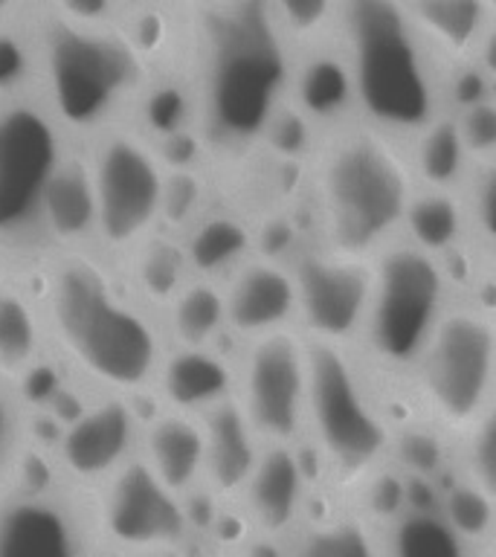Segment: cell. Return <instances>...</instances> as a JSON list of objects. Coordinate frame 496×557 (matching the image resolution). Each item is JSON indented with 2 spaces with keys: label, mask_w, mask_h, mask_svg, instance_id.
<instances>
[{
  "label": "cell",
  "mask_w": 496,
  "mask_h": 557,
  "mask_svg": "<svg viewBox=\"0 0 496 557\" xmlns=\"http://www.w3.org/2000/svg\"><path fill=\"white\" fill-rule=\"evenodd\" d=\"M38 302L47 343L73 372L104 395H154L169 337L111 256L99 247L47 256Z\"/></svg>",
  "instance_id": "1"
},
{
  "label": "cell",
  "mask_w": 496,
  "mask_h": 557,
  "mask_svg": "<svg viewBox=\"0 0 496 557\" xmlns=\"http://www.w3.org/2000/svg\"><path fill=\"white\" fill-rule=\"evenodd\" d=\"M29 29L33 90L67 131L90 143L131 125L148 90L146 47L111 7L55 3L35 12Z\"/></svg>",
  "instance_id": "2"
},
{
  "label": "cell",
  "mask_w": 496,
  "mask_h": 557,
  "mask_svg": "<svg viewBox=\"0 0 496 557\" xmlns=\"http://www.w3.org/2000/svg\"><path fill=\"white\" fill-rule=\"evenodd\" d=\"M191 113L203 143L250 151L287 108L296 52L270 3H233L207 12L195 38Z\"/></svg>",
  "instance_id": "3"
},
{
  "label": "cell",
  "mask_w": 496,
  "mask_h": 557,
  "mask_svg": "<svg viewBox=\"0 0 496 557\" xmlns=\"http://www.w3.org/2000/svg\"><path fill=\"white\" fill-rule=\"evenodd\" d=\"M313 238L351 259L374 261L404 238L418 181L409 146L360 116L320 131L305 163Z\"/></svg>",
  "instance_id": "4"
},
{
  "label": "cell",
  "mask_w": 496,
  "mask_h": 557,
  "mask_svg": "<svg viewBox=\"0 0 496 557\" xmlns=\"http://www.w3.org/2000/svg\"><path fill=\"white\" fill-rule=\"evenodd\" d=\"M339 47L351 70L357 116L412 143L450 111V78L395 0H348L339 15Z\"/></svg>",
  "instance_id": "5"
},
{
  "label": "cell",
  "mask_w": 496,
  "mask_h": 557,
  "mask_svg": "<svg viewBox=\"0 0 496 557\" xmlns=\"http://www.w3.org/2000/svg\"><path fill=\"white\" fill-rule=\"evenodd\" d=\"M305 442H311L334 491L357 496L369 479L389 468L395 426L355 348L308 343Z\"/></svg>",
  "instance_id": "6"
},
{
  "label": "cell",
  "mask_w": 496,
  "mask_h": 557,
  "mask_svg": "<svg viewBox=\"0 0 496 557\" xmlns=\"http://www.w3.org/2000/svg\"><path fill=\"white\" fill-rule=\"evenodd\" d=\"M456 296L450 264L395 242L372 261V294L357 357L365 372L386 381H412L418 360Z\"/></svg>",
  "instance_id": "7"
},
{
  "label": "cell",
  "mask_w": 496,
  "mask_h": 557,
  "mask_svg": "<svg viewBox=\"0 0 496 557\" xmlns=\"http://www.w3.org/2000/svg\"><path fill=\"white\" fill-rule=\"evenodd\" d=\"M73 146L33 85L0 90V256H52L47 200Z\"/></svg>",
  "instance_id": "8"
},
{
  "label": "cell",
  "mask_w": 496,
  "mask_h": 557,
  "mask_svg": "<svg viewBox=\"0 0 496 557\" xmlns=\"http://www.w3.org/2000/svg\"><path fill=\"white\" fill-rule=\"evenodd\" d=\"M421 421L452 444L496 404V317L482 299L452 296L412 372Z\"/></svg>",
  "instance_id": "9"
},
{
  "label": "cell",
  "mask_w": 496,
  "mask_h": 557,
  "mask_svg": "<svg viewBox=\"0 0 496 557\" xmlns=\"http://www.w3.org/2000/svg\"><path fill=\"white\" fill-rule=\"evenodd\" d=\"M85 151L94 189L96 247L111 259H128L139 244L160 233L172 174L160 148L137 125L104 131L87 143Z\"/></svg>",
  "instance_id": "10"
},
{
  "label": "cell",
  "mask_w": 496,
  "mask_h": 557,
  "mask_svg": "<svg viewBox=\"0 0 496 557\" xmlns=\"http://www.w3.org/2000/svg\"><path fill=\"white\" fill-rule=\"evenodd\" d=\"M235 400L261 444L302 447L308 426V343L296 329L241 348Z\"/></svg>",
  "instance_id": "11"
},
{
  "label": "cell",
  "mask_w": 496,
  "mask_h": 557,
  "mask_svg": "<svg viewBox=\"0 0 496 557\" xmlns=\"http://www.w3.org/2000/svg\"><path fill=\"white\" fill-rule=\"evenodd\" d=\"M296 282V331L308 343L357 348L363 334L372 261L351 259L308 238L287 259Z\"/></svg>",
  "instance_id": "12"
},
{
  "label": "cell",
  "mask_w": 496,
  "mask_h": 557,
  "mask_svg": "<svg viewBox=\"0 0 496 557\" xmlns=\"http://www.w3.org/2000/svg\"><path fill=\"white\" fill-rule=\"evenodd\" d=\"M96 522L113 546L137 557L172 555L191 534L186 499L169 491L142 459L99 487Z\"/></svg>",
  "instance_id": "13"
},
{
  "label": "cell",
  "mask_w": 496,
  "mask_h": 557,
  "mask_svg": "<svg viewBox=\"0 0 496 557\" xmlns=\"http://www.w3.org/2000/svg\"><path fill=\"white\" fill-rule=\"evenodd\" d=\"M142 426L146 418L134 400L102 395L64 424L55 442V465L73 487L99 491L139 459Z\"/></svg>",
  "instance_id": "14"
},
{
  "label": "cell",
  "mask_w": 496,
  "mask_h": 557,
  "mask_svg": "<svg viewBox=\"0 0 496 557\" xmlns=\"http://www.w3.org/2000/svg\"><path fill=\"white\" fill-rule=\"evenodd\" d=\"M0 557H90L82 503L55 485L3 487Z\"/></svg>",
  "instance_id": "15"
},
{
  "label": "cell",
  "mask_w": 496,
  "mask_h": 557,
  "mask_svg": "<svg viewBox=\"0 0 496 557\" xmlns=\"http://www.w3.org/2000/svg\"><path fill=\"white\" fill-rule=\"evenodd\" d=\"M226 329L247 346L252 339L296 329V282L285 259L252 252L224 282Z\"/></svg>",
  "instance_id": "16"
},
{
  "label": "cell",
  "mask_w": 496,
  "mask_h": 557,
  "mask_svg": "<svg viewBox=\"0 0 496 557\" xmlns=\"http://www.w3.org/2000/svg\"><path fill=\"white\" fill-rule=\"evenodd\" d=\"M241 505L256 537L290 543L311 508V482L302 447L264 444L259 465L244 487Z\"/></svg>",
  "instance_id": "17"
},
{
  "label": "cell",
  "mask_w": 496,
  "mask_h": 557,
  "mask_svg": "<svg viewBox=\"0 0 496 557\" xmlns=\"http://www.w3.org/2000/svg\"><path fill=\"white\" fill-rule=\"evenodd\" d=\"M238 366L221 348H172L157 377L154 398L163 409L203 418L235 398Z\"/></svg>",
  "instance_id": "18"
},
{
  "label": "cell",
  "mask_w": 496,
  "mask_h": 557,
  "mask_svg": "<svg viewBox=\"0 0 496 557\" xmlns=\"http://www.w3.org/2000/svg\"><path fill=\"white\" fill-rule=\"evenodd\" d=\"M407 12L447 78L473 67L496 24L491 3L476 0H416L407 3Z\"/></svg>",
  "instance_id": "19"
},
{
  "label": "cell",
  "mask_w": 496,
  "mask_h": 557,
  "mask_svg": "<svg viewBox=\"0 0 496 557\" xmlns=\"http://www.w3.org/2000/svg\"><path fill=\"white\" fill-rule=\"evenodd\" d=\"M139 459L146 468L177 496L203 487V470H207V430L203 418L183 416L172 409H160L146 418L142 426V447Z\"/></svg>",
  "instance_id": "20"
},
{
  "label": "cell",
  "mask_w": 496,
  "mask_h": 557,
  "mask_svg": "<svg viewBox=\"0 0 496 557\" xmlns=\"http://www.w3.org/2000/svg\"><path fill=\"white\" fill-rule=\"evenodd\" d=\"M287 104L317 131L355 120V85L339 41L296 55Z\"/></svg>",
  "instance_id": "21"
},
{
  "label": "cell",
  "mask_w": 496,
  "mask_h": 557,
  "mask_svg": "<svg viewBox=\"0 0 496 557\" xmlns=\"http://www.w3.org/2000/svg\"><path fill=\"white\" fill-rule=\"evenodd\" d=\"M207 430V470L203 487L218 499H241L264 444L252 433L238 400H226L203 416Z\"/></svg>",
  "instance_id": "22"
},
{
  "label": "cell",
  "mask_w": 496,
  "mask_h": 557,
  "mask_svg": "<svg viewBox=\"0 0 496 557\" xmlns=\"http://www.w3.org/2000/svg\"><path fill=\"white\" fill-rule=\"evenodd\" d=\"M47 329L38 294L12 278H0V374L24 389L41 363Z\"/></svg>",
  "instance_id": "23"
},
{
  "label": "cell",
  "mask_w": 496,
  "mask_h": 557,
  "mask_svg": "<svg viewBox=\"0 0 496 557\" xmlns=\"http://www.w3.org/2000/svg\"><path fill=\"white\" fill-rule=\"evenodd\" d=\"M287 557H386L383 531L365 513L355 508H334V511L308 517L299 525Z\"/></svg>",
  "instance_id": "24"
},
{
  "label": "cell",
  "mask_w": 496,
  "mask_h": 557,
  "mask_svg": "<svg viewBox=\"0 0 496 557\" xmlns=\"http://www.w3.org/2000/svg\"><path fill=\"white\" fill-rule=\"evenodd\" d=\"M165 337L172 348H218L226 329L224 282L191 276L165 308Z\"/></svg>",
  "instance_id": "25"
},
{
  "label": "cell",
  "mask_w": 496,
  "mask_h": 557,
  "mask_svg": "<svg viewBox=\"0 0 496 557\" xmlns=\"http://www.w3.org/2000/svg\"><path fill=\"white\" fill-rule=\"evenodd\" d=\"M404 242L416 244L418 250L450 264L456 256L468 250V218L461 191L418 189L409 203Z\"/></svg>",
  "instance_id": "26"
},
{
  "label": "cell",
  "mask_w": 496,
  "mask_h": 557,
  "mask_svg": "<svg viewBox=\"0 0 496 557\" xmlns=\"http://www.w3.org/2000/svg\"><path fill=\"white\" fill-rule=\"evenodd\" d=\"M125 276H128L134 294L151 311H165L191 278L186 247L165 233H157L154 238H148L146 244H139L137 250L131 252Z\"/></svg>",
  "instance_id": "27"
},
{
  "label": "cell",
  "mask_w": 496,
  "mask_h": 557,
  "mask_svg": "<svg viewBox=\"0 0 496 557\" xmlns=\"http://www.w3.org/2000/svg\"><path fill=\"white\" fill-rule=\"evenodd\" d=\"M381 531L386 557H482L435 505H409Z\"/></svg>",
  "instance_id": "28"
},
{
  "label": "cell",
  "mask_w": 496,
  "mask_h": 557,
  "mask_svg": "<svg viewBox=\"0 0 496 557\" xmlns=\"http://www.w3.org/2000/svg\"><path fill=\"white\" fill-rule=\"evenodd\" d=\"M409 160H412V172H416L418 189H435V191H461L468 183L473 163H470L468 151L461 146L459 128L452 120V111L421 131L412 143H409Z\"/></svg>",
  "instance_id": "29"
},
{
  "label": "cell",
  "mask_w": 496,
  "mask_h": 557,
  "mask_svg": "<svg viewBox=\"0 0 496 557\" xmlns=\"http://www.w3.org/2000/svg\"><path fill=\"white\" fill-rule=\"evenodd\" d=\"M191 276L226 282L256 252V235L235 215L203 218L183 242Z\"/></svg>",
  "instance_id": "30"
},
{
  "label": "cell",
  "mask_w": 496,
  "mask_h": 557,
  "mask_svg": "<svg viewBox=\"0 0 496 557\" xmlns=\"http://www.w3.org/2000/svg\"><path fill=\"white\" fill-rule=\"evenodd\" d=\"M464 218H468V250L473 259L496 273V157L473 165L461 189Z\"/></svg>",
  "instance_id": "31"
},
{
  "label": "cell",
  "mask_w": 496,
  "mask_h": 557,
  "mask_svg": "<svg viewBox=\"0 0 496 557\" xmlns=\"http://www.w3.org/2000/svg\"><path fill=\"white\" fill-rule=\"evenodd\" d=\"M435 508L479 552L496 543V505L485 494H479L476 487L468 485L459 473L438 491Z\"/></svg>",
  "instance_id": "32"
},
{
  "label": "cell",
  "mask_w": 496,
  "mask_h": 557,
  "mask_svg": "<svg viewBox=\"0 0 496 557\" xmlns=\"http://www.w3.org/2000/svg\"><path fill=\"white\" fill-rule=\"evenodd\" d=\"M270 9L296 55L328 47L339 38L343 3H270Z\"/></svg>",
  "instance_id": "33"
},
{
  "label": "cell",
  "mask_w": 496,
  "mask_h": 557,
  "mask_svg": "<svg viewBox=\"0 0 496 557\" xmlns=\"http://www.w3.org/2000/svg\"><path fill=\"white\" fill-rule=\"evenodd\" d=\"M456 473L496 505V404L456 444Z\"/></svg>",
  "instance_id": "34"
},
{
  "label": "cell",
  "mask_w": 496,
  "mask_h": 557,
  "mask_svg": "<svg viewBox=\"0 0 496 557\" xmlns=\"http://www.w3.org/2000/svg\"><path fill=\"white\" fill-rule=\"evenodd\" d=\"M452 120L459 128L461 146L470 163H487L496 157V94H485L452 108Z\"/></svg>",
  "instance_id": "35"
},
{
  "label": "cell",
  "mask_w": 496,
  "mask_h": 557,
  "mask_svg": "<svg viewBox=\"0 0 496 557\" xmlns=\"http://www.w3.org/2000/svg\"><path fill=\"white\" fill-rule=\"evenodd\" d=\"M26 442L24 389L0 374V485L12 476Z\"/></svg>",
  "instance_id": "36"
},
{
  "label": "cell",
  "mask_w": 496,
  "mask_h": 557,
  "mask_svg": "<svg viewBox=\"0 0 496 557\" xmlns=\"http://www.w3.org/2000/svg\"><path fill=\"white\" fill-rule=\"evenodd\" d=\"M482 557H496V543H494V546H487L485 552H482Z\"/></svg>",
  "instance_id": "37"
},
{
  "label": "cell",
  "mask_w": 496,
  "mask_h": 557,
  "mask_svg": "<svg viewBox=\"0 0 496 557\" xmlns=\"http://www.w3.org/2000/svg\"><path fill=\"white\" fill-rule=\"evenodd\" d=\"M487 308H491V311H494V317H496V305H487Z\"/></svg>",
  "instance_id": "38"
}]
</instances>
